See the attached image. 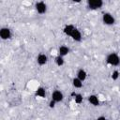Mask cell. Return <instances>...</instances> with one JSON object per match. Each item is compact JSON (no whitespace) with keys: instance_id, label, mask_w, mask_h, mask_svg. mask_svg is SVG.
Masks as SVG:
<instances>
[{"instance_id":"cell-9","label":"cell","mask_w":120,"mask_h":120,"mask_svg":"<svg viewBox=\"0 0 120 120\" xmlns=\"http://www.w3.org/2000/svg\"><path fill=\"white\" fill-rule=\"evenodd\" d=\"M88 101L93 105V106H98L99 105V100L98 98L95 95H91L88 97Z\"/></svg>"},{"instance_id":"cell-6","label":"cell","mask_w":120,"mask_h":120,"mask_svg":"<svg viewBox=\"0 0 120 120\" xmlns=\"http://www.w3.org/2000/svg\"><path fill=\"white\" fill-rule=\"evenodd\" d=\"M63 98H64V96H63L62 92H60V91H58V90H55V91L52 93V100H53V101H55V102H60V101H62V100H63Z\"/></svg>"},{"instance_id":"cell-2","label":"cell","mask_w":120,"mask_h":120,"mask_svg":"<svg viewBox=\"0 0 120 120\" xmlns=\"http://www.w3.org/2000/svg\"><path fill=\"white\" fill-rule=\"evenodd\" d=\"M88 7L91 9H98L100 8L103 5V2L101 0H88L87 1Z\"/></svg>"},{"instance_id":"cell-5","label":"cell","mask_w":120,"mask_h":120,"mask_svg":"<svg viewBox=\"0 0 120 120\" xmlns=\"http://www.w3.org/2000/svg\"><path fill=\"white\" fill-rule=\"evenodd\" d=\"M36 9L39 14H43L47 10V6L44 2H38L36 4Z\"/></svg>"},{"instance_id":"cell-10","label":"cell","mask_w":120,"mask_h":120,"mask_svg":"<svg viewBox=\"0 0 120 120\" xmlns=\"http://www.w3.org/2000/svg\"><path fill=\"white\" fill-rule=\"evenodd\" d=\"M75 29V27L72 25V24H68V25H66L65 27H64V33L67 35V36H69L70 37V35H71V33L73 32V30Z\"/></svg>"},{"instance_id":"cell-12","label":"cell","mask_w":120,"mask_h":120,"mask_svg":"<svg viewBox=\"0 0 120 120\" xmlns=\"http://www.w3.org/2000/svg\"><path fill=\"white\" fill-rule=\"evenodd\" d=\"M86 77H87V73H86V71H85L84 69H80V70L78 71V73H77V78L80 79L82 82L84 81V80L86 79Z\"/></svg>"},{"instance_id":"cell-1","label":"cell","mask_w":120,"mask_h":120,"mask_svg":"<svg viewBox=\"0 0 120 120\" xmlns=\"http://www.w3.org/2000/svg\"><path fill=\"white\" fill-rule=\"evenodd\" d=\"M106 61H107V63H108L109 65L117 66V65H119V63H120V57H119L116 53L112 52V53H110V54L107 56Z\"/></svg>"},{"instance_id":"cell-19","label":"cell","mask_w":120,"mask_h":120,"mask_svg":"<svg viewBox=\"0 0 120 120\" xmlns=\"http://www.w3.org/2000/svg\"><path fill=\"white\" fill-rule=\"evenodd\" d=\"M97 120H107V119H106L104 116H99V117L97 118Z\"/></svg>"},{"instance_id":"cell-15","label":"cell","mask_w":120,"mask_h":120,"mask_svg":"<svg viewBox=\"0 0 120 120\" xmlns=\"http://www.w3.org/2000/svg\"><path fill=\"white\" fill-rule=\"evenodd\" d=\"M73 96H74V99H75V102L76 103H82V95L81 94H76V93H73L72 94Z\"/></svg>"},{"instance_id":"cell-18","label":"cell","mask_w":120,"mask_h":120,"mask_svg":"<svg viewBox=\"0 0 120 120\" xmlns=\"http://www.w3.org/2000/svg\"><path fill=\"white\" fill-rule=\"evenodd\" d=\"M54 104H55V101L52 100V101L50 102V107H54Z\"/></svg>"},{"instance_id":"cell-13","label":"cell","mask_w":120,"mask_h":120,"mask_svg":"<svg viewBox=\"0 0 120 120\" xmlns=\"http://www.w3.org/2000/svg\"><path fill=\"white\" fill-rule=\"evenodd\" d=\"M72 84L76 88H81L82 86V82L80 79H78V78H74L73 81H72Z\"/></svg>"},{"instance_id":"cell-4","label":"cell","mask_w":120,"mask_h":120,"mask_svg":"<svg viewBox=\"0 0 120 120\" xmlns=\"http://www.w3.org/2000/svg\"><path fill=\"white\" fill-rule=\"evenodd\" d=\"M0 37H1V38L4 39V40L10 38V37H11V32H10V30H9L8 28H6V27L2 28V29L0 30Z\"/></svg>"},{"instance_id":"cell-11","label":"cell","mask_w":120,"mask_h":120,"mask_svg":"<svg viewBox=\"0 0 120 120\" xmlns=\"http://www.w3.org/2000/svg\"><path fill=\"white\" fill-rule=\"evenodd\" d=\"M58 52H59L60 56H65V55H67L69 52V49L67 46H61V47H59Z\"/></svg>"},{"instance_id":"cell-16","label":"cell","mask_w":120,"mask_h":120,"mask_svg":"<svg viewBox=\"0 0 120 120\" xmlns=\"http://www.w3.org/2000/svg\"><path fill=\"white\" fill-rule=\"evenodd\" d=\"M55 63L57 66H62L64 64V59H63V56H60L58 55L56 58H55Z\"/></svg>"},{"instance_id":"cell-7","label":"cell","mask_w":120,"mask_h":120,"mask_svg":"<svg viewBox=\"0 0 120 120\" xmlns=\"http://www.w3.org/2000/svg\"><path fill=\"white\" fill-rule=\"evenodd\" d=\"M70 37H71L72 39L75 40V41H81V39H82V34H81V32H80L77 28H75V29L73 30V32L71 33Z\"/></svg>"},{"instance_id":"cell-8","label":"cell","mask_w":120,"mask_h":120,"mask_svg":"<svg viewBox=\"0 0 120 120\" xmlns=\"http://www.w3.org/2000/svg\"><path fill=\"white\" fill-rule=\"evenodd\" d=\"M47 60H48V58H47V55H46V54H44V53H39V54L38 55L37 61H38V65H40V66L45 65V64L47 63Z\"/></svg>"},{"instance_id":"cell-3","label":"cell","mask_w":120,"mask_h":120,"mask_svg":"<svg viewBox=\"0 0 120 120\" xmlns=\"http://www.w3.org/2000/svg\"><path fill=\"white\" fill-rule=\"evenodd\" d=\"M102 21H103V22H104L105 24H107V25H112V24H113L114 22H115L113 16H112V14H110V13H104L103 16H102Z\"/></svg>"},{"instance_id":"cell-17","label":"cell","mask_w":120,"mask_h":120,"mask_svg":"<svg viewBox=\"0 0 120 120\" xmlns=\"http://www.w3.org/2000/svg\"><path fill=\"white\" fill-rule=\"evenodd\" d=\"M118 77H119V72H118L117 70H114V71L112 72V80H116Z\"/></svg>"},{"instance_id":"cell-14","label":"cell","mask_w":120,"mask_h":120,"mask_svg":"<svg viewBox=\"0 0 120 120\" xmlns=\"http://www.w3.org/2000/svg\"><path fill=\"white\" fill-rule=\"evenodd\" d=\"M36 95H37L38 97H39V98H44L45 95H46L45 89H44L43 87H38V88L37 89V91H36Z\"/></svg>"}]
</instances>
